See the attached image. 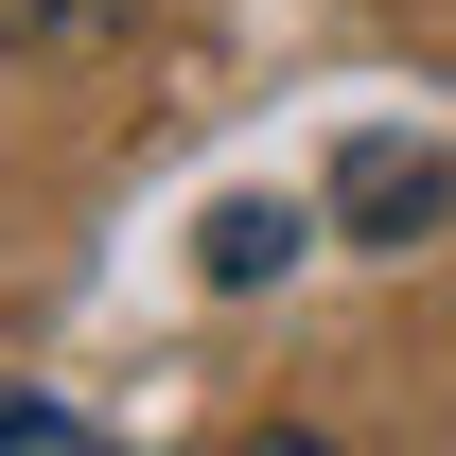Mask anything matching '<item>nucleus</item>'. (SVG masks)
<instances>
[{
  "label": "nucleus",
  "instance_id": "obj_1",
  "mask_svg": "<svg viewBox=\"0 0 456 456\" xmlns=\"http://www.w3.org/2000/svg\"><path fill=\"white\" fill-rule=\"evenodd\" d=\"M439 211H456V159H439V141H387V123H369V141L334 159V228H351V246H421Z\"/></svg>",
  "mask_w": 456,
  "mask_h": 456
},
{
  "label": "nucleus",
  "instance_id": "obj_2",
  "mask_svg": "<svg viewBox=\"0 0 456 456\" xmlns=\"http://www.w3.org/2000/svg\"><path fill=\"white\" fill-rule=\"evenodd\" d=\"M193 246H211V281H228V298H264V281H281V264H298V246H316V228H298L281 193H228V211L193 228Z\"/></svg>",
  "mask_w": 456,
  "mask_h": 456
},
{
  "label": "nucleus",
  "instance_id": "obj_3",
  "mask_svg": "<svg viewBox=\"0 0 456 456\" xmlns=\"http://www.w3.org/2000/svg\"><path fill=\"white\" fill-rule=\"evenodd\" d=\"M70 36H123V0H0V53H70Z\"/></svg>",
  "mask_w": 456,
  "mask_h": 456
},
{
  "label": "nucleus",
  "instance_id": "obj_4",
  "mask_svg": "<svg viewBox=\"0 0 456 456\" xmlns=\"http://www.w3.org/2000/svg\"><path fill=\"white\" fill-rule=\"evenodd\" d=\"M0 456H88V421H70V403H36V387H0Z\"/></svg>",
  "mask_w": 456,
  "mask_h": 456
}]
</instances>
